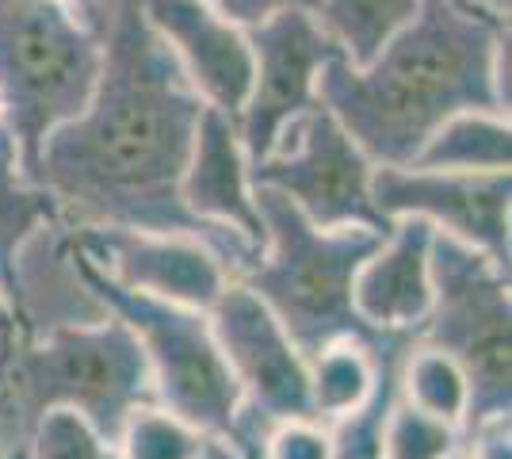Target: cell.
<instances>
[{"label": "cell", "instance_id": "obj_1", "mask_svg": "<svg viewBox=\"0 0 512 459\" xmlns=\"http://www.w3.org/2000/svg\"><path fill=\"white\" fill-rule=\"evenodd\" d=\"M104 62L92 100L35 157L31 184L54 199L62 226H130L195 234L222 253L234 280L260 249L199 222L180 203L203 100L142 12V0H100Z\"/></svg>", "mask_w": 512, "mask_h": 459}, {"label": "cell", "instance_id": "obj_2", "mask_svg": "<svg viewBox=\"0 0 512 459\" xmlns=\"http://www.w3.org/2000/svg\"><path fill=\"white\" fill-rule=\"evenodd\" d=\"M509 46V23L486 20L463 0H421L367 66L329 58L318 100L375 165H409L451 115H509Z\"/></svg>", "mask_w": 512, "mask_h": 459}, {"label": "cell", "instance_id": "obj_3", "mask_svg": "<svg viewBox=\"0 0 512 459\" xmlns=\"http://www.w3.org/2000/svg\"><path fill=\"white\" fill-rule=\"evenodd\" d=\"M256 188V211L264 222V245L237 280L276 314L291 341L306 352L363 337L386 345L398 337H371L352 310V276L360 261L379 245L386 230L371 226H314L291 199L276 188Z\"/></svg>", "mask_w": 512, "mask_h": 459}, {"label": "cell", "instance_id": "obj_4", "mask_svg": "<svg viewBox=\"0 0 512 459\" xmlns=\"http://www.w3.org/2000/svg\"><path fill=\"white\" fill-rule=\"evenodd\" d=\"M100 62V12L73 0H0V123L27 180L46 138L92 100Z\"/></svg>", "mask_w": 512, "mask_h": 459}, {"label": "cell", "instance_id": "obj_5", "mask_svg": "<svg viewBox=\"0 0 512 459\" xmlns=\"http://www.w3.org/2000/svg\"><path fill=\"white\" fill-rule=\"evenodd\" d=\"M77 261L96 299L115 318L127 322L134 341L146 352L157 406L184 417L203 437H222L234 444L237 417H241V387L234 383L230 364L214 341L207 310L150 299V295L111 284L81 249H77Z\"/></svg>", "mask_w": 512, "mask_h": 459}, {"label": "cell", "instance_id": "obj_6", "mask_svg": "<svg viewBox=\"0 0 512 459\" xmlns=\"http://www.w3.org/2000/svg\"><path fill=\"white\" fill-rule=\"evenodd\" d=\"M509 264L436 230L432 238V310L413 341L459 360L470 379L467 425L512 414Z\"/></svg>", "mask_w": 512, "mask_h": 459}, {"label": "cell", "instance_id": "obj_7", "mask_svg": "<svg viewBox=\"0 0 512 459\" xmlns=\"http://www.w3.org/2000/svg\"><path fill=\"white\" fill-rule=\"evenodd\" d=\"M214 341L230 364V375L241 387L234 448L245 459H260L264 433L279 421H299L310 414V360L291 341L276 314L256 299L241 280H230L226 291L207 310Z\"/></svg>", "mask_w": 512, "mask_h": 459}, {"label": "cell", "instance_id": "obj_8", "mask_svg": "<svg viewBox=\"0 0 512 459\" xmlns=\"http://www.w3.org/2000/svg\"><path fill=\"white\" fill-rule=\"evenodd\" d=\"M249 176L260 188L283 192L314 226H390L371 199L375 161L321 100L283 123L268 153L249 165Z\"/></svg>", "mask_w": 512, "mask_h": 459}, {"label": "cell", "instance_id": "obj_9", "mask_svg": "<svg viewBox=\"0 0 512 459\" xmlns=\"http://www.w3.org/2000/svg\"><path fill=\"white\" fill-rule=\"evenodd\" d=\"M245 31L253 46V85L237 115V134L253 165L276 142L283 123L318 104L321 66L341 50L321 31L310 8H283Z\"/></svg>", "mask_w": 512, "mask_h": 459}, {"label": "cell", "instance_id": "obj_10", "mask_svg": "<svg viewBox=\"0 0 512 459\" xmlns=\"http://www.w3.org/2000/svg\"><path fill=\"white\" fill-rule=\"evenodd\" d=\"M65 230L111 284L150 299L211 310L214 299L234 280L222 253L195 234H157L130 226H65Z\"/></svg>", "mask_w": 512, "mask_h": 459}, {"label": "cell", "instance_id": "obj_11", "mask_svg": "<svg viewBox=\"0 0 512 459\" xmlns=\"http://www.w3.org/2000/svg\"><path fill=\"white\" fill-rule=\"evenodd\" d=\"M509 173H448L421 165H375L371 199L383 222L425 219L509 264Z\"/></svg>", "mask_w": 512, "mask_h": 459}, {"label": "cell", "instance_id": "obj_12", "mask_svg": "<svg viewBox=\"0 0 512 459\" xmlns=\"http://www.w3.org/2000/svg\"><path fill=\"white\" fill-rule=\"evenodd\" d=\"M142 12L180 62L195 96L237 123L253 85L249 31L207 0H142Z\"/></svg>", "mask_w": 512, "mask_h": 459}, {"label": "cell", "instance_id": "obj_13", "mask_svg": "<svg viewBox=\"0 0 512 459\" xmlns=\"http://www.w3.org/2000/svg\"><path fill=\"white\" fill-rule=\"evenodd\" d=\"M432 238L425 219H394L352 276V310L371 337H417L432 310Z\"/></svg>", "mask_w": 512, "mask_h": 459}, {"label": "cell", "instance_id": "obj_14", "mask_svg": "<svg viewBox=\"0 0 512 459\" xmlns=\"http://www.w3.org/2000/svg\"><path fill=\"white\" fill-rule=\"evenodd\" d=\"M180 203L199 222L230 230L249 245H264V222L256 211V188L249 176V153L230 115L203 108L188 165L180 176Z\"/></svg>", "mask_w": 512, "mask_h": 459}, {"label": "cell", "instance_id": "obj_15", "mask_svg": "<svg viewBox=\"0 0 512 459\" xmlns=\"http://www.w3.org/2000/svg\"><path fill=\"white\" fill-rule=\"evenodd\" d=\"M413 337H398L386 345H371L363 337H341L310 356V414L321 425H333L341 417L367 406V398L379 387L386 360L398 356Z\"/></svg>", "mask_w": 512, "mask_h": 459}, {"label": "cell", "instance_id": "obj_16", "mask_svg": "<svg viewBox=\"0 0 512 459\" xmlns=\"http://www.w3.org/2000/svg\"><path fill=\"white\" fill-rule=\"evenodd\" d=\"M409 165L448 169V173H509V115H501V111H459L428 134L421 153Z\"/></svg>", "mask_w": 512, "mask_h": 459}, {"label": "cell", "instance_id": "obj_17", "mask_svg": "<svg viewBox=\"0 0 512 459\" xmlns=\"http://www.w3.org/2000/svg\"><path fill=\"white\" fill-rule=\"evenodd\" d=\"M394 383H398L402 402L448 421L463 433L470 414V379L455 356H448L436 345H425V341H409L398 360Z\"/></svg>", "mask_w": 512, "mask_h": 459}, {"label": "cell", "instance_id": "obj_18", "mask_svg": "<svg viewBox=\"0 0 512 459\" xmlns=\"http://www.w3.org/2000/svg\"><path fill=\"white\" fill-rule=\"evenodd\" d=\"M421 0H314L321 31L352 66H367L394 31H402Z\"/></svg>", "mask_w": 512, "mask_h": 459}, {"label": "cell", "instance_id": "obj_19", "mask_svg": "<svg viewBox=\"0 0 512 459\" xmlns=\"http://www.w3.org/2000/svg\"><path fill=\"white\" fill-rule=\"evenodd\" d=\"M54 219H58L54 199L46 196L39 184L27 180L12 134L0 127V287H4V295L12 287V264H16L20 245L43 222Z\"/></svg>", "mask_w": 512, "mask_h": 459}, {"label": "cell", "instance_id": "obj_20", "mask_svg": "<svg viewBox=\"0 0 512 459\" xmlns=\"http://www.w3.org/2000/svg\"><path fill=\"white\" fill-rule=\"evenodd\" d=\"M115 448L119 459H195L203 448V433L192 429L184 417L169 414L165 406L146 402L127 414Z\"/></svg>", "mask_w": 512, "mask_h": 459}, {"label": "cell", "instance_id": "obj_21", "mask_svg": "<svg viewBox=\"0 0 512 459\" xmlns=\"http://www.w3.org/2000/svg\"><path fill=\"white\" fill-rule=\"evenodd\" d=\"M459 448L463 433L455 425L409 406L394 394L383 421V459H448Z\"/></svg>", "mask_w": 512, "mask_h": 459}, {"label": "cell", "instance_id": "obj_22", "mask_svg": "<svg viewBox=\"0 0 512 459\" xmlns=\"http://www.w3.org/2000/svg\"><path fill=\"white\" fill-rule=\"evenodd\" d=\"M27 459H119V448L88 417L54 406L31 425Z\"/></svg>", "mask_w": 512, "mask_h": 459}, {"label": "cell", "instance_id": "obj_23", "mask_svg": "<svg viewBox=\"0 0 512 459\" xmlns=\"http://www.w3.org/2000/svg\"><path fill=\"white\" fill-rule=\"evenodd\" d=\"M402 352L386 360L383 375H379V387L367 398V406H360L356 414H348L329 425V459H383V421L390 402H394V394H398L394 372H398Z\"/></svg>", "mask_w": 512, "mask_h": 459}, {"label": "cell", "instance_id": "obj_24", "mask_svg": "<svg viewBox=\"0 0 512 459\" xmlns=\"http://www.w3.org/2000/svg\"><path fill=\"white\" fill-rule=\"evenodd\" d=\"M260 459H329V425L314 417L279 421L264 433Z\"/></svg>", "mask_w": 512, "mask_h": 459}, {"label": "cell", "instance_id": "obj_25", "mask_svg": "<svg viewBox=\"0 0 512 459\" xmlns=\"http://www.w3.org/2000/svg\"><path fill=\"white\" fill-rule=\"evenodd\" d=\"M463 459H512V414H490L463 429Z\"/></svg>", "mask_w": 512, "mask_h": 459}, {"label": "cell", "instance_id": "obj_26", "mask_svg": "<svg viewBox=\"0 0 512 459\" xmlns=\"http://www.w3.org/2000/svg\"><path fill=\"white\" fill-rule=\"evenodd\" d=\"M207 4H214L226 20L241 23V27H256L260 20L276 16L283 8H310L314 12V0H207Z\"/></svg>", "mask_w": 512, "mask_h": 459}, {"label": "cell", "instance_id": "obj_27", "mask_svg": "<svg viewBox=\"0 0 512 459\" xmlns=\"http://www.w3.org/2000/svg\"><path fill=\"white\" fill-rule=\"evenodd\" d=\"M463 4L493 23H509V16H512V0H463Z\"/></svg>", "mask_w": 512, "mask_h": 459}, {"label": "cell", "instance_id": "obj_28", "mask_svg": "<svg viewBox=\"0 0 512 459\" xmlns=\"http://www.w3.org/2000/svg\"><path fill=\"white\" fill-rule=\"evenodd\" d=\"M195 459H245L241 452H237L230 440L222 437H203V448H199V456Z\"/></svg>", "mask_w": 512, "mask_h": 459}, {"label": "cell", "instance_id": "obj_29", "mask_svg": "<svg viewBox=\"0 0 512 459\" xmlns=\"http://www.w3.org/2000/svg\"><path fill=\"white\" fill-rule=\"evenodd\" d=\"M0 329H4V333L16 329V322H12V303H8V295H4V287H0Z\"/></svg>", "mask_w": 512, "mask_h": 459}, {"label": "cell", "instance_id": "obj_30", "mask_svg": "<svg viewBox=\"0 0 512 459\" xmlns=\"http://www.w3.org/2000/svg\"><path fill=\"white\" fill-rule=\"evenodd\" d=\"M73 4H81L85 12H100V0H73Z\"/></svg>", "mask_w": 512, "mask_h": 459}, {"label": "cell", "instance_id": "obj_31", "mask_svg": "<svg viewBox=\"0 0 512 459\" xmlns=\"http://www.w3.org/2000/svg\"><path fill=\"white\" fill-rule=\"evenodd\" d=\"M448 459H463V448H459V452H455V456H448Z\"/></svg>", "mask_w": 512, "mask_h": 459}, {"label": "cell", "instance_id": "obj_32", "mask_svg": "<svg viewBox=\"0 0 512 459\" xmlns=\"http://www.w3.org/2000/svg\"><path fill=\"white\" fill-rule=\"evenodd\" d=\"M0 127H4V123H0Z\"/></svg>", "mask_w": 512, "mask_h": 459}]
</instances>
